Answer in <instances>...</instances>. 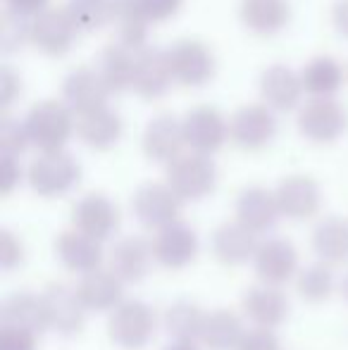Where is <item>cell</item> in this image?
I'll return each instance as SVG.
<instances>
[{
	"label": "cell",
	"instance_id": "obj_1",
	"mask_svg": "<svg viewBox=\"0 0 348 350\" xmlns=\"http://www.w3.org/2000/svg\"><path fill=\"white\" fill-rule=\"evenodd\" d=\"M27 134L29 141L41 152H55L62 150L65 143L70 141L72 131H77L75 115L72 110L60 100H41L29 110L27 120Z\"/></svg>",
	"mask_w": 348,
	"mask_h": 350
},
{
	"label": "cell",
	"instance_id": "obj_2",
	"mask_svg": "<svg viewBox=\"0 0 348 350\" xmlns=\"http://www.w3.org/2000/svg\"><path fill=\"white\" fill-rule=\"evenodd\" d=\"M217 170L210 155L200 152H184L174 157L168 167V186L179 200H200L215 189Z\"/></svg>",
	"mask_w": 348,
	"mask_h": 350
},
{
	"label": "cell",
	"instance_id": "obj_3",
	"mask_svg": "<svg viewBox=\"0 0 348 350\" xmlns=\"http://www.w3.org/2000/svg\"><path fill=\"white\" fill-rule=\"evenodd\" d=\"M79 165L70 152H41L29 167V184L43 198H57L79 181Z\"/></svg>",
	"mask_w": 348,
	"mask_h": 350
},
{
	"label": "cell",
	"instance_id": "obj_4",
	"mask_svg": "<svg viewBox=\"0 0 348 350\" xmlns=\"http://www.w3.org/2000/svg\"><path fill=\"white\" fill-rule=\"evenodd\" d=\"M110 338L124 350H141L153 338L155 314L141 300H126L120 308L112 310L107 322Z\"/></svg>",
	"mask_w": 348,
	"mask_h": 350
},
{
	"label": "cell",
	"instance_id": "obj_5",
	"mask_svg": "<svg viewBox=\"0 0 348 350\" xmlns=\"http://www.w3.org/2000/svg\"><path fill=\"white\" fill-rule=\"evenodd\" d=\"M77 31L79 29H77L75 19L70 17L67 8H46L36 17H31L29 41L46 55L60 57L72 48Z\"/></svg>",
	"mask_w": 348,
	"mask_h": 350
},
{
	"label": "cell",
	"instance_id": "obj_6",
	"mask_svg": "<svg viewBox=\"0 0 348 350\" xmlns=\"http://www.w3.org/2000/svg\"><path fill=\"white\" fill-rule=\"evenodd\" d=\"M348 126V115L334 98H312L298 112V129L306 139L315 143L336 141Z\"/></svg>",
	"mask_w": 348,
	"mask_h": 350
},
{
	"label": "cell",
	"instance_id": "obj_7",
	"mask_svg": "<svg viewBox=\"0 0 348 350\" xmlns=\"http://www.w3.org/2000/svg\"><path fill=\"white\" fill-rule=\"evenodd\" d=\"M181 126H184L186 146L200 155H210V152L219 150L229 136V124L210 105H198L189 110L181 120Z\"/></svg>",
	"mask_w": 348,
	"mask_h": 350
},
{
	"label": "cell",
	"instance_id": "obj_8",
	"mask_svg": "<svg viewBox=\"0 0 348 350\" xmlns=\"http://www.w3.org/2000/svg\"><path fill=\"white\" fill-rule=\"evenodd\" d=\"M170 67L179 83L184 86H203L215 74V57L205 43L196 38H181L168 51Z\"/></svg>",
	"mask_w": 348,
	"mask_h": 350
},
{
	"label": "cell",
	"instance_id": "obj_9",
	"mask_svg": "<svg viewBox=\"0 0 348 350\" xmlns=\"http://www.w3.org/2000/svg\"><path fill=\"white\" fill-rule=\"evenodd\" d=\"M43 308H46V322L62 336H75L81 332L86 319V308L79 293L65 284H51L43 291Z\"/></svg>",
	"mask_w": 348,
	"mask_h": 350
},
{
	"label": "cell",
	"instance_id": "obj_10",
	"mask_svg": "<svg viewBox=\"0 0 348 350\" xmlns=\"http://www.w3.org/2000/svg\"><path fill=\"white\" fill-rule=\"evenodd\" d=\"M181 200L168 184H146L134 196V215L146 229H165L179 217Z\"/></svg>",
	"mask_w": 348,
	"mask_h": 350
},
{
	"label": "cell",
	"instance_id": "obj_11",
	"mask_svg": "<svg viewBox=\"0 0 348 350\" xmlns=\"http://www.w3.org/2000/svg\"><path fill=\"white\" fill-rule=\"evenodd\" d=\"M277 122L274 115L267 110V105H243L229 120V136L237 146L246 148V150H258V148L267 146L274 136Z\"/></svg>",
	"mask_w": 348,
	"mask_h": 350
},
{
	"label": "cell",
	"instance_id": "obj_12",
	"mask_svg": "<svg viewBox=\"0 0 348 350\" xmlns=\"http://www.w3.org/2000/svg\"><path fill=\"white\" fill-rule=\"evenodd\" d=\"M150 248H153V258L163 267L181 269L198 253V236H196V231L191 226L174 221V224L165 226V229H160L155 234Z\"/></svg>",
	"mask_w": 348,
	"mask_h": 350
},
{
	"label": "cell",
	"instance_id": "obj_13",
	"mask_svg": "<svg viewBox=\"0 0 348 350\" xmlns=\"http://www.w3.org/2000/svg\"><path fill=\"white\" fill-rule=\"evenodd\" d=\"M72 221H75L77 231L91 236L96 241H105L120 226V212L112 205V200H107L101 193H91L86 198H81L72 210Z\"/></svg>",
	"mask_w": 348,
	"mask_h": 350
},
{
	"label": "cell",
	"instance_id": "obj_14",
	"mask_svg": "<svg viewBox=\"0 0 348 350\" xmlns=\"http://www.w3.org/2000/svg\"><path fill=\"white\" fill-rule=\"evenodd\" d=\"M174 79L172 67H170L168 51L160 48H144L136 53L134 67V91L146 100H155L170 88V81Z\"/></svg>",
	"mask_w": 348,
	"mask_h": 350
},
{
	"label": "cell",
	"instance_id": "obj_15",
	"mask_svg": "<svg viewBox=\"0 0 348 350\" xmlns=\"http://www.w3.org/2000/svg\"><path fill=\"white\" fill-rule=\"evenodd\" d=\"M62 96H65V105L72 110V115L81 117L86 112L98 110V107H105L110 91L105 88L96 70L79 67V70L67 74L65 83H62Z\"/></svg>",
	"mask_w": 348,
	"mask_h": 350
},
{
	"label": "cell",
	"instance_id": "obj_16",
	"mask_svg": "<svg viewBox=\"0 0 348 350\" xmlns=\"http://www.w3.org/2000/svg\"><path fill=\"white\" fill-rule=\"evenodd\" d=\"M279 212L289 219H308L320 210V189L310 176H286L274 191Z\"/></svg>",
	"mask_w": 348,
	"mask_h": 350
},
{
	"label": "cell",
	"instance_id": "obj_17",
	"mask_svg": "<svg viewBox=\"0 0 348 350\" xmlns=\"http://www.w3.org/2000/svg\"><path fill=\"white\" fill-rule=\"evenodd\" d=\"M298 267V253L289 241L272 239L258 245L256 272L267 286H279L293 277Z\"/></svg>",
	"mask_w": 348,
	"mask_h": 350
},
{
	"label": "cell",
	"instance_id": "obj_18",
	"mask_svg": "<svg viewBox=\"0 0 348 350\" xmlns=\"http://www.w3.org/2000/svg\"><path fill=\"white\" fill-rule=\"evenodd\" d=\"M184 143V126L172 115L155 117L144 131V152L155 162H172Z\"/></svg>",
	"mask_w": 348,
	"mask_h": 350
},
{
	"label": "cell",
	"instance_id": "obj_19",
	"mask_svg": "<svg viewBox=\"0 0 348 350\" xmlns=\"http://www.w3.org/2000/svg\"><path fill=\"white\" fill-rule=\"evenodd\" d=\"M260 96L272 110H293L303 96V81L284 65H272L260 77Z\"/></svg>",
	"mask_w": 348,
	"mask_h": 350
},
{
	"label": "cell",
	"instance_id": "obj_20",
	"mask_svg": "<svg viewBox=\"0 0 348 350\" xmlns=\"http://www.w3.org/2000/svg\"><path fill=\"white\" fill-rule=\"evenodd\" d=\"M279 215L282 212H279L277 205V196L269 193L267 189H260V186L241 191L237 200V221L253 234H260V231H267L269 226H274Z\"/></svg>",
	"mask_w": 348,
	"mask_h": 350
},
{
	"label": "cell",
	"instance_id": "obj_21",
	"mask_svg": "<svg viewBox=\"0 0 348 350\" xmlns=\"http://www.w3.org/2000/svg\"><path fill=\"white\" fill-rule=\"evenodd\" d=\"M134 67H136V53L129 48L112 43L101 51L93 70L103 79L105 88L110 93H122L134 86Z\"/></svg>",
	"mask_w": 348,
	"mask_h": 350
},
{
	"label": "cell",
	"instance_id": "obj_22",
	"mask_svg": "<svg viewBox=\"0 0 348 350\" xmlns=\"http://www.w3.org/2000/svg\"><path fill=\"white\" fill-rule=\"evenodd\" d=\"M57 255L65 262V267H70L72 272H79L86 277V274L101 269L103 245L101 241L91 239V236L75 229V231H65L57 239Z\"/></svg>",
	"mask_w": 348,
	"mask_h": 350
},
{
	"label": "cell",
	"instance_id": "obj_23",
	"mask_svg": "<svg viewBox=\"0 0 348 350\" xmlns=\"http://www.w3.org/2000/svg\"><path fill=\"white\" fill-rule=\"evenodd\" d=\"M243 310L260 329H274L286 319L289 300L277 286H256L243 295Z\"/></svg>",
	"mask_w": 348,
	"mask_h": 350
},
{
	"label": "cell",
	"instance_id": "obj_24",
	"mask_svg": "<svg viewBox=\"0 0 348 350\" xmlns=\"http://www.w3.org/2000/svg\"><path fill=\"white\" fill-rule=\"evenodd\" d=\"M213 250L217 255L219 262L224 265H243L248 258H256L258 253V241L256 234L248 231L243 224L232 221V224H222L213 236Z\"/></svg>",
	"mask_w": 348,
	"mask_h": 350
},
{
	"label": "cell",
	"instance_id": "obj_25",
	"mask_svg": "<svg viewBox=\"0 0 348 350\" xmlns=\"http://www.w3.org/2000/svg\"><path fill=\"white\" fill-rule=\"evenodd\" d=\"M122 284L124 281L117 279L110 269H96L81 279L77 293L86 310L105 312V310H115L122 305Z\"/></svg>",
	"mask_w": 348,
	"mask_h": 350
},
{
	"label": "cell",
	"instance_id": "obj_26",
	"mask_svg": "<svg viewBox=\"0 0 348 350\" xmlns=\"http://www.w3.org/2000/svg\"><path fill=\"white\" fill-rule=\"evenodd\" d=\"M77 136L86 143V146L96 148V150H107L115 146L122 136V120L115 110L110 107H98L93 112L77 117Z\"/></svg>",
	"mask_w": 348,
	"mask_h": 350
},
{
	"label": "cell",
	"instance_id": "obj_27",
	"mask_svg": "<svg viewBox=\"0 0 348 350\" xmlns=\"http://www.w3.org/2000/svg\"><path fill=\"white\" fill-rule=\"evenodd\" d=\"M153 248L139 236L122 239L110 250V272L122 281H139L148 272Z\"/></svg>",
	"mask_w": 348,
	"mask_h": 350
},
{
	"label": "cell",
	"instance_id": "obj_28",
	"mask_svg": "<svg viewBox=\"0 0 348 350\" xmlns=\"http://www.w3.org/2000/svg\"><path fill=\"white\" fill-rule=\"evenodd\" d=\"M0 317H3V327L22 329V332H29V334H38L48 327L43 298H38V295H34V293L10 295L3 303Z\"/></svg>",
	"mask_w": 348,
	"mask_h": 350
},
{
	"label": "cell",
	"instance_id": "obj_29",
	"mask_svg": "<svg viewBox=\"0 0 348 350\" xmlns=\"http://www.w3.org/2000/svg\"><path fill=\"white\" fill-rule=\"evenodd\" d=\"M112 24H115V29H117L120 46L129 48V51H134V53L144 51L150 19H148V14L144 12L139 0H115Z\"/></svg>",
	"mask_w": 348,
	"mask_h": 350
},
{
	"label": "cell",
	"instance_id": "obj_30",
	"mask_svg": "<svg viewBox=\"0 0 348 350\" xmlns=\"http://www.w3.org/2000/svg\"><path fill=\"white\" fill-rule=\"evenodd\" d=\"M241 22L256 33H277L289 22V3L286 0H241Z\"/></svg>",
	"mask_w": 348,
	"mask_h": 350
},
{
	"label": "cell",
	"instance_id": "obj_31",
	"mask_svg": "<svg viewBox=\"0 0 348 350\" xmlns=\"http://www.w3.org/2000/svg\"><path fill=\"white\" fill-rule=\"evenodd\" d=\"M312 248L322 262L339 265L348 260V219L327 217L312 231Z\"/></svg>",
	"mask_w": 348,
	"mask_h": 350
},
{
	"label": "cell",
	"instance_id": "obj_32",
	"mask_svg": "<svg viewBox=\"0 0 348 350\" xmlns=\"http://www.w3.org/2000/svg\"><path fill=\"white\" fill-rule=\"evenodd\" d=\"M303 91L315 98H332L344 83V67L330 55L312 57L301 72Z\"/></svg>",
	"mask_w": 348,
	"mask_h": 350
},
{
	"label": "cell",
	"instance_id": "obj_33",
	"mask_svg": "<svg viewBox=\"0 0 348 350\" xmlns=\"http://www.w3.org/2000/svg\"><path fill=\"white\" fill-rule=\"evenodd\" d=\"M243 336L246 332L241 327V319L229 310H215V312L205 314L200 338L210 350H237Z\"/></svg>",
	"mask_w": 348,
	"mask_h": 350
},
{
	"label": "cell",
	"instance_id": "obj_34",
	"mask_svg": "<svg viewBox=\"0 0 348 350\" xmlns=\"http://www.w3.org/2000/svg\"><path fill=\"white\" fill-rule=\"evenodd\" d=\"M205 314L191 303H176L165 312V329L176 343H193L200 338Z\"/></svg>",
	"mask_w": 348,
	"mask_h": 350
},
{
	"label": "cell",
	"instance_id": "obj_35",
	"mask_svg": "<svg viewBox=\"0 0 348 350\" xmlns=\"http://www.w3.org/2000/svg\"><path fill=\"white\" fill-rule=\"evenodd\" d=\"M65 8L79 31H93L112 22L115 0H70Z\"/></svg>",
	"mask_w": 348,
	"mask_h": 350
},
{
	"label": "cell",
	"instance_id": "obj_36",
	"mask_svg": "<svg viewBox=\"0 0 348 350\" xmlns=\"http://www.w3.org/2000/svg\"><path fill=\"white\" fill-rule=\"evenodd\" d=\"M332 288H334V277H332V269L325 262L310 265L298 277V293L308 303H322V300H327L332 295Z\"/></svg>",
	"mask_w": 348,
	"mask_h": 350
},
{
	"label": "cell",
	"instance_id": "obj_37",
	"mask_svg": "<svg viewBox=\"0 0 348 350\" xmlns=\"http://www.w3.org/2000/svg\"><path fill=\"white\" fill-rule=\"evenodd\" d=\"M29 33H31V19L24 17L19 12H8L3 14V24H0V43H3L5 53H14L29 41Z\"/></svg>",
	"mask_w": 348,
	"mask_h": 350
},
{
	"label": "cell",
	"instance_id": "obj_38",
	"mask_svg": "<svg viewBox=\"0 0 348 350\" xmlns=\"http://www.w3.org/2000/svg\"><path fill=\"white\" fill-rule=\"evenodd\" d=\"M29 134H27V124L14 117H8L5 115L0 120V150L3 155H10V157H19L29 146Z\"/></svg>",
	"mask_w": 348,
	"mask_h": 350
},
{
	"label": "cell",
	"instance_id": "obj_39",
	"mask_svg": "<svg viewBox=\"0 0 348 350\" xmlns=\"http://www.w3.org/2000/svg\"><path fill=\"white\" fill-rule=\"evenodd\" d=\"M237 350H282V346H279V338L272 334V329L258 327L253 332H246Z\"/></svg>",
	"mask_w": 348,
	"mask_h": 350
},
{
	"label": "cell",
	"instance_id": "obj_40",
	"mask_svg": "<svg viewBox=\"0 0 348 350\" xmlns=\"http://www.w3.org/2000/svg\"><path fill=\"white\" fill-rule=\"evenodd\" d=\"M0 350H36V334L3 327V332H0Z\"/></svg>",
	"mask_w": 348,
	"mask_h": 350
},
{
	"label": "cell",
	"instance_id": "obj_41",
	"mask_svg": "<svg viewBox=\"0 0 348 350\" xmlns=\"http://www.w3.org/2000/svg\"><path fill=\"white\" fill-rule=\"evenodd\" d=\"M19 93H22V81H19L17 72L12 67H3L0 70V105H3V110L12 105V100Z\"/></svg>",
	"mask_w": 348,
	"mask_h": 350
},
{
	"label": "cell",
	"instance_id": "obj_42",
	"mask_svg": "<svg viewBox=\"0 0 348 350\" xmlns=\"http://www.w3.org/2000/svg\"><path fill=\"white\" fill-rule=\"evenodd\" d=\"M19 179H22V167H19L17 157H0V193L8 196L19 184Z\"/></svg>",
	"mask_w": 348,
	"mask_h": 350
},
{
	"label": "cell",
	"instance_id": "obj_43",
	"mask_svg": "<svg viewBox=\"0 0 348 350\" xmlns=\"http://www.w3.org/2000/svg\"><path fill=\"white\" fill-rule=\"evenodd\" d=\"M144 12L148 14L150 22H163L170 19L176 10L181 8V0H139Z\"/></svg>",
	"mask_w": 348,
	"mask_h": 350
},
{
	"label": "cell",
	"instance_id": "obj_44",
	"mask_svg": "<svg viewBox=\"0 0 348 350\" xmlns=\"http://www.w3.org/2000/svg\"><path fill=\"white\" fill-rule=\"evenodd\" d=\"M17 262H22V243L10 231H3L0 234V265L5 269H12Z\"/></svg>",
	"mask_w": 348,
	"mask_h": 350
},
{
	"label": "cell",
	"instance_id": "obj_45",
	"mask_svg": "<svg viewBox=\"0 0 348 350\" xmlns=\"http://www.w3.org/2000/svg\"><path fill=\"white\" fill-rule=\"evenodd\" d=\"M8 3V10H12V12H19L24 14V17H36L38 12H43L46 10V3L48 0H5Z\"/></svg>",
	"mask_w": 348,
	"mask_h": 350
},
{
	"label": "cell",
	"instance_id": "obj_46",
	"mask_svg": "<svg viewBox=\"0 0 348 350\" xmlns=\"http://www.w3.org/2000/svg\"><path fill=\"white\" fill-rule=\"evenodd\" d=\"M332 22H334L336 31L344 38H348V0H339L332 10Z\"/></svg>",
	"mask_w": 348,
	"mask_h": 350
},
{
	"label": "cell",
	"instance_id": "obj_47",
	"mask_svg": "<svg viewBox=\"0 0 348 350\" xmlns=\"http://www.w3.org/2000/svg\"><path fill=\"white\" fill-rule=\"evenodd\" d=\"M168 350H198L193 346V343H174V346H170Z\"/></svg>",
	"mask_w": 348,
	"mask_h": 350
},
{
	"label": "cell",
	"instance_id": "obj_48",
	"mask_svg": "<svg viewBox=\"0 0 348 350\" xmlns=\"http://www.w3.org/2000/svg\"><path fill=\"white\" fill-rule=\"evenodd\" d=\"M341 293H344V298L348 300V274L344 277V281H341Z\"/></svg>",
	"mask_w": 348,
	"mask_h": 350
}]
</instances>
